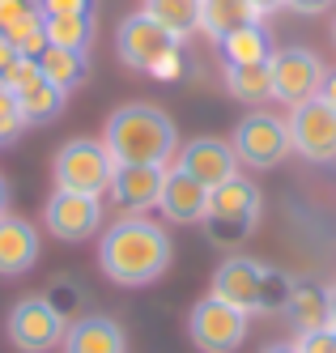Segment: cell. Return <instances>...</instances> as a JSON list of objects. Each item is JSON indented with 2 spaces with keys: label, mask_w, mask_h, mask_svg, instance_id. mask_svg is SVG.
<instances>
[{
  "label": "cell",
  "mask_w": 336,
  "mask_h": 353,
  "mask_svg": "<svg viewBox=\"0 0 336 353\" xmlns=\"http://www.w3.org/2000/svg\"><path fill=\"white\" fill-rule=\"evenodd\" d=\"M175 260V239L166 234V225L149 221L145 213H128L107 225V234L98 243V264L107 272V281L115 285H153Z\"/></svg>",
  "instance_id": "1"
},
{
  "label": "cell",
  "mask_w": 336,
  "mask_h": 353,
  "mask_svg": "<svg viewBox=\"0 0 336 353\" xmlns=\"http://www.w3.org/2000/svg\"><path fill=\"white\" fill-rule=\"evenodd\" d=\"M43 17H86L94 13V0H34Z\"/></svg>",
  "instance_id": "27"
},
{
  "label": "cell",
  "mask_w": 336,
  "mask_h": 353,
  "mask_svg": "<svg viewBox=\"0 0 336 353\" xmlns=\"http://www.w3.org/2000/svg\"><path fill=\"white\" fill-rule=\"evenodd\" d=\"M17 60H21V56H17V47H13L5 34H0V81H5V72H9Z\"/></svg>",
  "instance_id": "32"
},
{
  "label": "cell",
  "mask_w": 336,
  "mask_h": 353,
  "mask_svg": "<svg viewBox=\"0 0 336 353\" xmlns=\"http://www.w3.org/2000/svg\"><path fill=\"white\" fill-rule=\"evenodd\" d=\"M34 77H39V60H26V56H21V60L5 72V85H9V90H21V85H30Z\"/></svg>",
  "instance_id": "29"
},
{
  "label": "cell",
  "mask_w": 336,
  "mask_h": 353,
  "mask_svg": "<svg viewBox=\"0 0 336 353\" xmlns=\"http://www.w3.org/2000/svg\"><path fill=\"white\" fill-rule=\"evenodd\" d=\"M158 213L175 225H200L209 213V188L196 183L188 170H166L162 192H158Z\"/></svg>",
  "instance_id": "14"
},
{
  "label": "cell",
  "mask_w": 336,
  "mask_h": 353,
  "mask_svg": "<svg viewBox=\"0 0 336 353\" xmlns=\"http://www.w3.org/2000/svg\"><path fill=\"white\" fill-rule=\"evenodd\" d=\"M115 56L132 72H145V77H158V81L184 77V43L175 34H166L149 13H132V17L119 21Z\"/></svg>",
  "instance_id": "4"
},
{
  "label": "cell",
  "mask_w": 336,
  "mask_h": 353,
  "mask_svg": "<svg viewBox=\"0 0 336 353\" xmlns=\"http://www.w3.org/2000/svg\"><path fill=\"white\" fill-rule=\"evenodd\" d=\"M332 5H336V0H286V9L298 13V17H319V13H328Z\"/></svg>",
  "instance_id": "31"
},
{
  "label": "cell",
  "mask_w": 336,
  "mask_h": 353,
  "mask_svg": "<svg viewBox=\"0 0 336 353\" xmlns=\"http://www.w3.org/2000/svg\"><path fill=\"white\" fill-rule=\"evenodd\" d=\"M64 327H68V319L51 307L43 294L21 298L17 307L9 311V341L21 353H51L64 341Z\"/></svg>",
  "instance_id": "10"
},
{
  "label": "cell",
  "mask_w": 336,
  "mask_h": 353,
  "mask_svg": "<svg viewBox=\"0 0 336 353\" xmlns=\"http://www.w3.org/2000/svg\"><path fill=\"white\" fill-rule=\"evenodd\" d=\"M162 179H166V166H115L107 196L123 213H149L158 209Z\"/></svg>",
  "instance_id": "15"
},
{
  "label": "cell",
  "mask_w": 336,
  "mask_h": 353,
  "mask_svg": "<svg viewBox=\"0 0 336 353\" xmlns=\"http://www.w3.org/2000/svg\"><path fill=\"white\" fill-rule=\"evenodd\" d=\"M30 9H39L34 0H0V30H9L13 21H21Z\"/></svg>",
  "instance_id": "30"
},
{
  "label": "cell",
  "mask_w": 336,
  "mask_h": 353,
  "mask_svg": "<svg viewBox=\"0 0 336 353\" xmlns=\"http://www.w3.org/2000/svg\"><path fill=\"white\" fill-rule=\"evenodd\" d=\"M286 315L294 319V332H319V327H332L328 319V298L319 285H298L290 290V302H286Z\"/></svg>",
  "instance_id": "22"
},
{
  "label": "cell",
  "mask_w": 336,
  "mask_h": 353,
  "mask_svg": "<svg viewBox=\"0 0 336 353\" xmlns=\"http://www.w3.org/2000/svg\"><path fill=\"white\" fill-rule=\"evenodd\" d=\"M294 281L286 272H277L273 264H260L251 256H226L213 272V298L239 307L243 315H273V311H286Z\"/></svg>",
  "instance_id": "3"
},
{
  "label": "cell",
  "mask_w": 336,
  "mask_h": 353,
  "mask_svg": "<svg viewBox=\"0 0 336 353\" xmlns=\"http://www.w3.org/2000/svg\"><path fill=\"white\" fill-rule=\"evenodd\" d=\"M226 90L239 103H264V98H273L268 60L264 64H226Z\"/></svg>",
  "instance_id": "24"
},
{
  "label": "cell",
  "mask_w": 336,
  "mask_h": 353,
  "mask_svg": "<svg viewBox=\"0 0 336 353\" xmlns=\"http://www.w3.org/2000/svg\"><path fill=\"white\" fill-rule=\"evenodd\" d=\"M247 319L239 307H230L221 298H200L188 315V336L200 353H235L247 341Z\"/></svg>",
  "instance_id": "8"
},
{
  "label": "cell",
  "mask_w": 336,
  "mask_h": 353,
  "mask_svg": "<svg viewBox=\"0 0 336 353\" xmlns=\"http://www.w3.org/2000/svg\"><path fill=\"white\" fill-rule=\"evenodd\" d=\"M64 353H128V332L111 315H81L64 327Z\"/></svg>",
  "instance_id": "16"
},
{
  "label": "cell",
  "mask_w": 336,
  "mask_h": 353,
  "mask_svg": "<svg viewBox=\"0 0 336 353\" xmlns=\"http://www.w3.org/2000/svg\"><path fill=\"white\" fill-rule=\"evenodd\" d=\"M102 145L115 166H166L179 154V128L162 107L123 103L107 115Z\"/></svg>",
  "instance_id": "2"
},
{
  "label": "cell",
  "mask_w": 336,
  "mask_h": 353,
  "mask_svg": "<svg viewBox=\"0 0 336 353\" xmlns=\"http://www.w3.org/2000/svg\"><path fill=\"white\" fill-rule=\"evenodd\" d=\"M324 298H328V319H332V327H336V281L324 290Z\"/></svg>",
  "instance_id": "36"
},
{
  "label": "cell",
  "mask_w": 336,
  "mask_h": 353,
  "mask_svg": "<svg viewBox=\"0 0 336 353\" xmlns=\"http://www.w3.org/2000/svg\"><path fill=\"white\" fill-rule=\"evenodd\" d=\"M264 353H298V349H294V345H268Z\"/></svg>",
  "instance_id": "37"
},
{
  "label": "cell",
  "mask_w": 336,
  "mask_h": 353,
  "mask_svg": "<svg viewBox=\"0 0 336 353\" xmlns=\"http://www.w3.org/2000/svg\"><path fill=\"white\" fill-rule=\"evenodd\" d=\"M21 128H26V119L17 111V98H13V90L5 81H0V145H13L21 137Z\"/></svg>",
  "instance_id": "26"
},
{
  "label": "cell",
  "mask_w": 336,
  "mask_h": 353,
  "mask_svg": "<svg viewBox=\"0 0 336 353\" xmlns=\"http://www.w3.org/2000/svg\"><path fill=\"white\" fill-rule=\"evenodd\" d=\"M260 21L251 0H200V34H209L213 43H221L230 30Z\"/></svg>",
  "instance_id": "20"
},
{
  "label": "cell",
  "mask_w": 336,
  "mask_h": 353,
  "mask_svg": "<svg viewBox=\"0 0 336 353\" xmlns=\"http://www.w3.org/2000/svg\"><path fill=\"white\" fill-rule=\"evenodd\" d=\"M251 5H255V13H260V17H268L277 9H286V0H251Z\"/></svg>",
  "instance_id": "34"
},
{
  "label": "cell",
  "mask_w": 336,
  "mask_h": 353,
  "mask_svg": "<svg viewBox=\"0 0 336 353\" xmlns=\"http://www.w3.org/2000/svg\"><path fill=\"white\" fill-rule=\"evenodd\" d=\"M290 145L306 162H336V111L324 98H306L290 111Z\"/></svg>",
  "instance_id": "12"
},
{
  "label": "cell",
  "mask_w": 336,
  "mask_h": 353,
  "mask_svg": "<svg viewBox=\"0 0 336 353\" xmlns=\"http://www.w3.org/2000/svg\"><path fill=\"white\" fill-rule=\"evenodd\" d=\"M43 225L60 243H86L102 230V196H81V192H51L43 205Z\"/></svg>",
  "instance_id": "11"
},
{
  "label": "cell",
  "mask_w": 336,
  "mask_h": 353,
  "mask_svg": "<svg viewBox=\"0 0 336 353\" xmlns=\"http://www.w3.org/2000/svg\"><path fill=\"white\" fill-rule=\"evenodd\" d=\"M9 200H13V188L5 183V174H0V217L9 213Z\"/></svg>",
  "instance_id": "35"
},
{
  "label": "cell",
  "mask_w": 336,
  "mask_h": 353,
  "mask_svg": "<svg viewBox=\"0 0 336 353\" xmlns=\"http://www.w3.org/2000/svg\"><path fill=\"white\" fill-rule=\"evenodd\" d=\"M115 162L107 154V145L94 137H72L56 149V162H51V179L60 192H81V196H107L111 188Z\"/></svg>",
  "instance_id": "6"
},
{
  "label": "cell",
  "mask_w": 336,
  "mask_h": 353,
  "mask_svg": "<svg viewBox=\"0 0 336 353\" xmlns=\"http://www.w3.org/2000/svg\"><path fill=\"white\" fill-rule=\"evenodd\" d=\"M141 13H149L179 43H184L192 30H200V0H145Z\"/></svg>",
  "instance_id": "23"
},
{
  "label": "cell",
  "mask_w": 336,
  "mask_h": 353,
  "mask_svg": "<svg viewBox=\"0 0 336 353\" xmlns=\"http://www.w3.org/2000/svg\"><path fill=\"white\" fill-rule=\"evenodd\" d=\"M332 43H336V17H332Z\"/></svg>",
  "instance_id": "38"
},
{
  "label": "cell",
  "mask_w": 336,
  "mask_h": 353,
  "mask_svg": "<svg viewBox=\"0 0 336 353\" xmlns=\"http://www.w3.org/2000/svg\"><path fill=\"white\" fill-rule=\"evenodd\" d=\"M315 98H324V103L336 111V68H332V72H324V85H319V94H315Z\"/></svg>",
  "instance_id": "33"
},
{
  "label": "cell",
  "mask_w": 336,
  "mask_h": 353,
  "mask_svg": "<svg viewBox=\"0 0 336 353\" xmlns=\"http://www.w3.org/2000/svg\"><path fill=\"white\" fill-rule=\"evenodd\" d=\"M294 349L298 353H336V332H332V327H319V332H298Z\"/></svg>",
  "instance_id": "28"
},
{
  "label": "cell",
  "mask_w": 336,
  "mask_h": 353,
  "mask_svg": "<svg viewBox=\"0 0 336 353\" xmlns=\"http://www.w3.org/2000/svg\"><path fill=\"white\" fill-rule=\"evenodd\" d=\"M217 52L226 64H264L273 56V47H268V34L260 21H251V26H239V30H230L221 43H217Z\"/></svg>",
  "instance_id": "21"
},
{
  "label": "cell",
  "mask_w": 336,
  "mask_h": 353,
  "mask_svg": "<svg viewBox=\"0 0 336 353\" xmlns=\"http://www.w3.org/2000/svg\"><path fill=\"white\" fill-rule=\"evenodd\" d=\"M260 188H255L251 179H243V174H235V179H226L221 188L209 192V213H204V230H209V239L217 247H239L251 230L255 221H260Z\"/></svg>",
  "instance_id": "5"
},
{
  "label": "cell",
  "mask_w": 336,
  "mask_h": 353,
  "mask_svg": "<svg viewBox=\"0 0 336 353\" xmlns=\"http://www.w3.org/2000/svg\"><path fill=\"white\" fill-rule=\"evenodd\" d=\"M179 170H188L196 183L204 188H221L226 179H235L239 174V158H235V145L221 141V137H196L188 141L184 149H179V158H175Z\"/></svg>",
  "instance_id": "13"
},
{
  "label": "cell",
  "mask_w": 336,
  "mask_h": 353,
  "mask_svg": "<svg viewBox=\"0 0 336 353\" xmlns=\"http://www.w3.org/2000/svg\"><path fill=\"white\" fill-rule=\"evenodd\" d=\"M39 264V230L26 217H0V276H21Z\"/></svg>",
  "instance_id": "17"
},
{
  "label": "cell",
  "mask_w": 336,
  "mask_h": 353,
  "mask_svg": "<svg viewBox=\"0 0 336 353\" xmlns=\"http://www.w3.org/2000/svg\"><path fill=\"white\" fill-rule=\"evenodd\" d=\"M230 145H235V158L251 170H273L281 166L294 145H290V123L273 115V111H251L235 123V137H230Z\"/></svg>",
  "instance_id": "7"
},
{
  "label": "cell",
  "mask_w": 336,
  "mask_h": 353,
  "mask_svg": "<svg viewBox=\"0 0 336 353\" xmlns=\"http://www.w3.org/2000/svg\"><path fill=\"white\" fill-rule=\"evenodd\" d=\"M39 72L64 94L72 90H81L90 81V56L86 52H68V47H43V56H39Z\"/></svg>",
  "instance_id": "19"
},
{
  "label": "cell",
  "mask_w": 336,
  "mask_h": 353,
  "mask_svg": "<svg viewBox=\"0 0 336 353\" xmlns=\"http://www.w3.org/2000/svg\"><path fill=\"white\" fill-rule=\"evenodd\" d=\"M324 60L311 52V47H277L268 56V81H273V98L277 103H306L315 98L324 85Z\"/></svg>",
  "instance_id": "9"
},
{
  "label": "cell",
  "mask_w": 336,
  "mask_h": 353,
  "mask_svg": "<svg viewBox=\"0 0 336 353\" xmlns=\"http://www.w3.org/2000/svg\"><path fill=\"white\" fill-rule=\"evenodd\" d=\"M13 98H17V111H21V119H26V128L30 123H56L60 115H64V103H68V94L64 90H56L43 72L30 81V85H21V90H13Z\"/></svg>",
  "instance_id": "18"
},
{
  "label": "cell",
  "mask_w": 336,
  "mask_h": 353,
  "mask_svg": "<svg viewBox=\"0 0 336 353\" xmlns=\"http://www.w3.org/2000/svg\"><path fill=\"white\" fill-rule=\"evenodd\" d=\"M43 34L51 47H68V52H86L94 47V13L86 17H43Z\"/></svg>",
  "instance_id": "25"
},
{
  "label": "cell",
  "mask_w": 336,
  "mask_h": 353,
  "mask_svg": "<svg viewBox=\"0 0 336 353\" xmlns=\"http://www.w3.org/2000/svg\"><path fill=\"white\" fill-rule=\"evenodd\" d=\"M332 332H336V327H332Z\"/></svg>",
  "instance_id": "39"
}]
</instances>
